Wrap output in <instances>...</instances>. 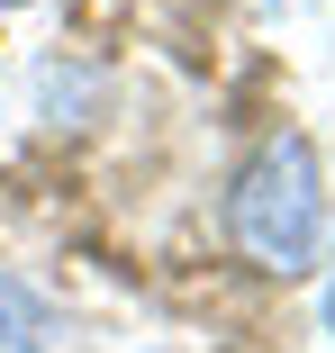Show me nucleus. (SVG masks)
Listing matches in <instances>:
<instances>
[{
	"label": "nucleus",
	"instance_id": "nucleus-1",
	"mask_svg": "<svg viewBox=\"0 0 335 353\" xmlns=\"http://www.w3.org/2000/svg\"><path fill=\"white\" fill-rule=\"evenodd\" d=\"M227 236L254 272H308L326 245V181H317V145L308 136H263L227 181Z\"/></svg>",
	"mask_w": 335,
	"mask_h": 353
},
{
	"label": "nucleus",
	"instance_id": "nucleus-3",
	"mask_svg": "<svg viewBox=\"0 0 335 353\" xmlns=\"http://www.w3.org/2000/svg\"><path fill=\"white\" fill-rule=\"evenodd\" d=\"M0 10H28V0H0Z\"/></svg>",
	"mask_w": 335,
	"mask_h": 353
},
{
	"label": "nucleus",
	"instance_id": "nucleus-2",
	"mask_svg": "<svg viewBox=\"0 0 335 353\" xmlns=\"http://www.w3.org/2000/svg\"><path fill=\"white\" fill-rule=\"evenodd\" d=\"M326 326H335V281H326Z\"/></svg>",
	"mask_w": 335,
	"mask_h": 353
}]
</instances>
